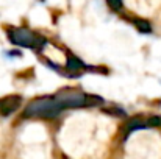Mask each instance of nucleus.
Returning <instances> with one entry per match:
<instances>
[{"label":"nucleus","mask_w":161,"mask_h":159,"mask_svg":"<svg viewBox=\"0 0 161 159\" xmlns=\"http://www.w3.org/2000/svg\"><path fill=\"white\" fill-rule=\"evenodd\" d=\"M61 111L63 108L58 105L55 97H42V98H36L30 102L24 111V115L38 117V119H52V117H56Z\"/></svg>","instance_id":"f257e3e1"},{"label":"nucleus","mask_w":161,"mask_h":159,"mask_svg":"<svg viewBox=\"0 0 161 159\" xmlns=\"http://www.w3.org/2000/svg\"><path fill=\"white\" fill-rule=\"evenodd\" d=\"M58 105L64 108H81V106H94L102 105V98L96 95H88L77 91H61L55 95Z\"/></svg>","instance_id":"f03ea898"},{"label":"nucleus","mask_w":161,"mask_h":159,"mask_svg":"<svg viewBox=\"0 0 161 159\" xmlns=\"http://www.w3.org/2000/svg\"><path fill=\"white\" fill-rule=\"evenodd\" d=\"M8 38L13 44L27 47V49H33V50H39L46 44V39L42 36H39L38 33L30 31L27 28H11V30H8Z\"/></svg>","instance_id":"7ed1b4c3"},{"label":"nucleus","mask_w":161,"mask_h":159,"mask_svg":"<svg viewBox=\"0 0 161 159\" xmlns=\"http://www.w3.org/2000/svg\"><path fill=\"white\" fill-rule=\"evenodd\" d=\"M20 95H8V97H5V98H2L0 100V114L2 115H9V114H13L19 105H20Z\"/></svg>","instance_id":"20e7f679"},{"label":"nucleus","mask_w":161,"mask_h":159,"mask_svg":"<svg viewBox=\"0 0 161 159\" xmlns=\"http://www.w3.org/2000/svg\"><path fill=\"white\" fill-rule=\"evenodd\" d=\"M83 67H85V64H83L78 58H75V56H69V58H67V69L78 72V70H81Z\"/></svg>","instance_id":"39448f33"},{"label":"nucleus","mask_w":161,"mask_h":159,"mask_svg":"<svg viewBox=\"0 0 161 159\" xmlns=\"http://www.w3.org/2000/svg\"><path fill=\"white\" fill-rule=\"evenodd\" d=\"M133 24L139 28V31H142V33H150V24L147 22V20H144V19H135L133 20Z\"/></svg>","instance_id":"423d86ee"},{"label":"nucleus","mask_w":161,"mask_h":159,"mask_svg":"<svg viewBox=\"0 0 161 159\" xmlns=\"http://www.w3.org/2000/svg\"><path fill=\"white\" fill-rule=\"evenodd\" d=\"M107 3L113 11H120L122 8V0H107Z\"/></svg>","instance_id":"0eeeda50"},{"label":"nucleus","mask_w":161,"mask_h":159,"mask_svg":"<svg viewBox=\"0 0 161 159\" xmlns=\"http://www.w3.org/2000/svg\"><path fill=\"white\" fill-rule=\"evenodd\" d=\"M41 2H44V0H41Z\"/></svg>","instance_id":"6e6552de"}]
</instances>
